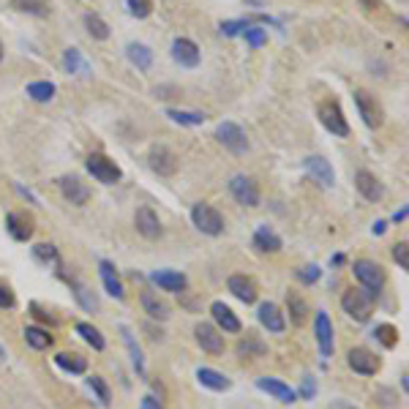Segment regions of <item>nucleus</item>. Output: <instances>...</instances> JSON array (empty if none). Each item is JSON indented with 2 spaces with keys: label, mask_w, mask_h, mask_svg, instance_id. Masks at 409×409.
I'll list each match as a JSON object with an SVG mask.
<instances>
[{
  "label": "nucleus",
  "mask_w": 409,
  "mask_h": 409,
  "mask_svg": "<svg viewBox=\"0 0 409 409\" xmlns=\"http://www.w3.org/2000/svg\"><path fill=\"white\" fill-rule=\"evenodd\" d=\"M374 301H377V295H371V292L363 287L347 289V292L341 295V308H344L355 322H368L371 314H374Z\"/></svg>",
  "instance_id": "1"
},
{
  "label": "nucleus",
  "mask_w": 409,
  "mask_h": 409,
  "mask_svg": "<svg viewBox=\"0 0 409 409\" xmlns=\"http://www.w3.org/2000/svg\"><path fill=\"white\" fill-rule=\"evenodd\" d=\"M191 221L202 235H211V238H218L224 232V216L218 208H213L208 202H197L191 208Z\"/></svg>",
  "instance_id": "2"
},
{
  "label": "nucleus",
  "mask_w": 409,
  "mask_h": 409,
  "mask_svg": "<svg viewBox=\"0 0 409 409\" xmlns=\"http://www.w3.org/2000/svg\"><path fill=\"white\" fill-rule=\"evenodd\" d=\"M352 273H355V278L360 281V287L368 289L371 295H379L382 287H385V271H382V265L371 262V259H358V262L352 265Z\"/></svg>",
  "instance_id": "3"
},
{
  "label": "nucleus",
  "mask_w": 409,
  "mask_h": 409,
  "mask_svg": "<svg viewBox=\"0 0 409 409\" xmlns=\"http://www.w3.org/2000/svg\"><path fill=\"white\" fill-rule=\"evenodd\" d=\"M85 167H88V172H91L96 181L104 183V186H112V183H118L123 178V169L109 156H104V153H91L88 161H85Z\"/></svg>",
  "instance_id": "4"
},
{
  "label": "nucleus",
  "mask_w": 409,
  "mask_h": 409,
  "mask_svg": "<svg viewBox=\"0 0 409 409\" xmlns=\"http://www.w3.org/2000/svg\"><path fill=\"white\" fill-rule=\"evenodd\" d=\"M216 139H218V145H224L235 156H243V153L248 151V136H246V131H243L238 123L232 121H224L216 126Z\"/></svg>",
  "instance_id": "5"
},
{
  "label": "nucleus",
  "mask_w": 409,
  "mask_h": 409,
  "mask_svg": "<svg viewBox=\"0 0 409 409\" xmlns=\"http://www.w3.org/2000/svg\"><path fill=\"white\" fill-rule=\"evenodd\" d=\"M317 115H319V123L330 131L333 136H347L349 134V123L347 118H344V109H341V104L338 101H322L317 109Z\"/></svg>",
  "instance_id": "6"
},
{
  "label": "nucleus",
  "mask_w": 409,
  "mask_h": 409,
  "mask_svg": "<svg viewBox=\"0 0 409 409\" xmlns=\"http://www.w3.org/2000/svg\"><path fill=\"white\" fill-rule=\"evenodd\" d=\"M148 164L158 178H172L181 167V158L175 156V151H169L167 145H153L148 153Z\"/></svg>",
  "instance_id": "7"
},
{
  "label": "nucleus",
  "mask_w": 409,
  "mask_h": 409,
  "mask_svg": "<svg viewBox=\"0 0 409 409\" xmlns=\"http://www.w3.org/2000/svg\"><path fill=\"white\" fill-rule=\"evenodd\" d=\"M347 365L355 374H360V377H374L379 368H382V360H379L371 349L352 347L347 352Z\"/></svg>",
  "instance_id": "8"
},
{
  "label": "nucleus",
  "mask_w": 409,
  "mask_h": 409,
  "mask_svg": "<svg viewBox=\"0 0 409 409\" xmlns=\"http://www.w3.org/2000/svg\"><path fill=\"white\" fill-rule=\"evenodd\" d=\"M355 106H358V112L368 128H379L385 123L382 104L377 101V96H371L368 91H355Z\"/></svg>",
  "instance_id": "9"
},
{
  "label": "nucleus",
  "mask_w": 409,
  "mask_h": 409,
  "mask_svg": "<svg viewBox=\"0 0 409 409\" xmlns=\"http://www.w3.org/2000/svg\"><path fill=\"white\" fill-rule=\"evenodd\" d=\"M229 194L243 208H259V199H262L259 197L257 183L251 181V178H246V175H235L229 181Z\"/></svg>",
  "instance_id": "10"
},
{
  "label": "nucleus",
  "mask_w": 409,
  "mask_h": 409,
  "mask_svg": "<svg viewBox=\"0 0 409 409\" xmlns=\"http://www.w3.org/2000/svg\"><path fill=\"white\" fill-rule=\"evenodd\" d=\"M134 227L136 232L145 238V241H158L161 238V218L156 216V211L153 208H148V205H142V208H136L134 213Z\"/></svg>",
  "instance_id": "11"
},
{
  "label": "nucleus",
  "mask_w": 409,
  "mask_h": 409,
  "mask_svg": "<svg viewBox=\"0 0 409 409\" xmlns=\"http://www.w3.org/2000/svg\"><path fill=\"white\" fill-rule=\"evenodd\" d=\"M58 188H61L63 199L71 202V205H76V208L88 205V199H91V188L79 181L76 175H63L61 181H58Z\"/></svg>",
  "instance_id": "12"
},
{
  "label": "nucleus",
  "mask_w": 409,
  "mask_h": 409,
  "mask_svg": "<svg viewBox=\"0 0 409 409\" xmlns=\"http://www.w3.org/2000/svg\"><path fill=\"white\" fill-rule=\"evenodd\" d=\"M194 338H197V344L208 355H221L224 352V335L218 333V328H213L208 322H197L194 325Z\"/></svg>",
  "instance_id": "13"
},
{
  "label": "nucleus",
  "mask_w": 409,
  "mask_h": 409,
  "mask_svg": "<svg viewBox=\"0 0 409 409\" xmlns=\"http://www.w3.org/2000/svg\"><path fill=\"white\" fill-rule=\"evenodd\" d=\"M303 167H306V172H308V175L322 186V188H333L335 186V172L325 156H308V158L303 161Z\"/></svg>",
  "instance_id": "14"
},
{
  "label": "nucleus",
  "mask_w": 409,
  "mask_h": 409,
  "mask_svg": "<svg viewBox=\"0 0 409 409\" xmlns=\"http://www.w3.org/2000/svg\"><path fill=\"white\" fill-rule=\"evenodd\" d=\"M172 61L183 69H197L202 61V52L191 39H175L172 41Z\"/></svg>",
  "instance_id": "15"
},
{
  "label": "nucleus",
  "mask_w": 409,
  "mask_h": 409,
  "mask_svg": "<svg viewBox=\"0 0 409 409\" xmlns=\"http://www.w3.org/2000/svg\"><path fill=\"white\" fill-rule=\"evenodd\" d=\"M314 333H317V344L322 358H330L335 349V338H333V322H330V317L325 311H317V317H314Z\"/></svg>",
  "instance_id": "16"
},
{
  "label": "nucleus",
  "mask_w": 409,
  "mask_h": 409,
  "mask_svg": "<svg viewBox=\"0 0 409 409\" xmlns=\"http://www.w3.org/2000/svg\"><path fill=\"white\" fill-rule=\"evenodd\" d=\"M6 229L9 235L19 243H28L33 238V216H28L25 211H11L6 216Z\"/></svg>",
  "instance_id": "17"
},
{
  "label": "nucleus",
  "mask_w": 409,
  "mask_h": 409,
  "mask_svg": "<svg viewBox=\"0 0 409 409\" xmlns=\"http://www.w3.org/2000/svg\"><path fill=\"white\" fill-rule=\"evenodd\" d=\"M99 276H101L104 289L115 301H126V287H123L121 273H118V268H115L109 259H101V262H99Z\"/></svg>",
  "instance_id": "18"
},
{
  "label": "nucleus",
  "mask_w": 409,
  "mask_h": 409,
  "mask_svg": "<svg viewBox=\"0 0 409 409\" xmlns=\"http://www.w3.org/2000/svg\"><path fill=\"white\" fill-rule=\"evenodd\" d=\"M355 188H358L360 197L368 199V202H379V199L385 197V186H382L377 175L368 172V169H360V172L355 175Z\"/></svg>",
  "instance_id": "19"
},
{
  "label": "nucleus",
  "mask_w": 409,
  "mask_h": 409,
  "mask_svg": "<svg viewBox=\"0 0 409 409\" xmlns=\"http://www.w3.org/2000/svg\"><path fill=\"white\" fill-rule=\"evenodd\" d=\"M211 314H213V322H216L224 333H241V328H243L241 319H238V314H235L224 301H213Z\"/></svg>",
  "instance_id": "20"
},
{
  "label": "nucleus",
  "mask_w": 409,
  "mask_h": 409,
  "mask_svg": "<svg viewBox=\"0 0 409 409\" xmlns=\"http://www.w3.org/2000/svg\"><path fill=\"white\" fill-rule=\"evenodd\" d=\"M257 317H259V325H262L268 333H284V328H287V317H284L281 308L276 303H271V301L259 306Z\"/></svg>",
  "instance_id": "21"
},
{
  "label": "nucleus",
  "mask_w": 409,
  "mask_h": 409,
  "mask_svg": "<svg viewBox=\"0 0 409 409\" xmlns=\"http://www.w3.org/2000/svg\"><path fill=\"white\" fill-rule=\"evenodd\" d=\"M257 388L262 390V393L273 395V398H278L281 404H292L295 398H298V393L289 388L287 382H281V379L276 377H259L257 379Z\"/></svg>",
  "instance_id": "22"
},
{
  "label": "nucleus",
  "mask_w": 409,
  "mask_h": 409,
  "mask_svg": "<svg viewBox=\"0 0 409 409\" xmlns=\"http://www.w3.org/2000/svg\"><path fill=\"white\" fill-rule=\"evenodd\" d=\"M227 287H229V292L241 301V303H246V306L257 303V295H259L257 284H254L248 276H229Z\"/></svg>",
  "instance_id": "23"
},
{
  "label": "nucleus",
  "mask_w": 409,
  "mask_h": 409,
  "mask_svg": "<svg viewBox=\"0 0 409 409\" xmlns=\"http://www.w3.org/2000/svg\"><path fill=\"white\" fill-rule=\"evenodd\" d=\"M151 281L164 292H183L188 287V278L181 271H156L151 273Z\"/></svg>",
  "instance_id": "24"
},
{
  "label": "nucleus",
  "mask_w": 409,
  "mask_h": 409,
  "mask_svg": "<svg viewBox=\"0 0 409 409\" xmlns=\"http://www.w3.org/2000/svg\"><path fill=\"white\" fill-rule=\"evenodd\" d=\"M142 308H145V314L151 319H156V322H167L169 319V306H167V301H161L156 292H151V289H145L142 292Z\"/></svg>",
  "instance_id": "25"
},
{
  "label": "nucleus",
  "mask_w": 409,
  "mask_h": 409,
  "mask_svg": "<svg viewBox=\"0 0 409 409\" xmlns=\"http://www.w3.org/2000/svg\"><path fill=\"white\" fill-rule=\"evenodd\" d=\"M254 248L262 251V254H278L284 248V243H281V238L271 227H257V232H254Z\"/></svg>",
  "instance_id": "26"
},
{
  "label": "nucleus",
  "mask_w": 409,
  "mask_h": 409,
  "mask_svg": "<svg viewBox=\"0 0 409 409\" xmlns=\"http://www.w3.org/2000/svg\"><path fill=\"white\" fill-rule=\"evenodd\" d=\"M197 382L202 388H208V390H229L232 388V379L224 377L221 371H216V368H197Z\"/></svg>",
  "instance_id": "27"
},
{
  "label": "nucleus",
  "mask_w": 409,
  "mask_h": 409,
  "mask_svg": "<svg viewBox=\"0 0 409 409\" xmlns=\"http://www.w3.org/2000/svg\"><path fill=\"white\" fill-rule=\"evenodd\" d=\"M287 311H289L292 325H298V328H303L306 322H308V314H311L308 303H306L298 292H287Z\"/></svg>",
  "instance_id": "28"
},
{
  "label": "nucleus",
  "mask_w": 409,
  "mask_h": 409,
  "mask_svg": "<svg viewBox=\"0 0 409 409\" xmlns=\"http://www.w3.org/2000/svg\"><path fill=\"white\" fill-rule=\"evenodd\" d=\"M55 365L69 371V374H85L88 371V358H82L79 352H58L55 355Z\"/></svg>",
  "instance_id": "29"
},
{
  "label": "nucleus",
  "mask_w": 409,
  "mask_h": 409,
  "mask_svg": "<svg viewBox=\"0 0 409 409\" xmlns=\"http://www.w3.org/2000/svg\"><path fill=\"white\" fill-rule=\"evenodd\" d=\"M126 55H128V61L134 63L139 71H148V69L153 66V49H151V46L131 41V44L126 46Z\"/></svg>",
  "instance_id": "30"
},
{
  "label": "nucleus",
  "mask_w": 409,
  "mask_h": 409,
  "mask_svg": "<svg viewBox=\"0 0 409 409\" xmlns=\"http://www.w3.org/2000/svg\"><path fill=\"white\" fill-rule=\"evenodd\" d=\"M76 335H82V341L91 344L96 352H104L106 349V338L101 335L99 328H93L91 322H76Z\"/></svg>",
  "instance_id": "31"
},
{
  "label": "nucleus",
  "mask_w": 409,
  "mask_h": 409,
  "mask_svg": "<svg viewBox=\"0 0 409 409\" xmlns=\"http://www.w3.org/2000/svg\"><path fill=\"white\" fill-rule=\"evenodd\" d=\"M63 66H66V71L69 74H91V66L85 63V58H82V52L79 49H74V46H69L66 52H63Z\"/></svg>",
  "instance_id": "32"
},
{
  "label": "nucleus",
  "mask_w": 409,
  "mask_h": 409,
  "mask_svg": "<svg viewBox=\"0 0 409 409\" xmlns=\"http://www.w3.org/2000/svg\"><path fill=\"white\" fill-rule=\"evenodd\" d=\"M25 341H28V347L36 349V352H44V349L52 347V335H49V330H44V328H36V325H31V328H25Z\"/></svg>",
  "instance_id": "33"
},
{
  "label": "nucleus",
  "mask_w": 409,
  "mask_h": 409,
  "mask_svg": "<svg viewBox=\"0 0 409 409\" xmlns=\"http://www.w3.org/2000/svg\"><path fill=\"white\" fill-rule=\"evenodd\" d=\"M11 9L19 14H31V16H49V3L46 0H9Z\"/></svg>",
  "instance_id": "34"
},
{
  "label": "nucleus",
  "mask_w": 409,
  "mask_h": 409,
  "mask_svg": "<svg viewBox=\"0 0 409 409\" xmlns=\"http://www.w3.org/2000/svg\"><path fill=\"white\" fill-rule=\"evenodd\" d=\"M167 118L181 126H202L208 121L205 112H197V109H167Z\"/></svg>",
  "instance_id": "35"
},
{
  "label": "nucleus",
  "mask_w": 409,
  "mask_h": 409,
  "mask_svg": "<svg viewBox=\"0 0 409 409\" xmlns=\"http://www.w3.org/2000/svg\"><path fill=\"white\" fill-rule=\"evenodd\" d=\"M69 284H71V289H74V298L76 303L82 306L85 311H99V298L93 295L91 289L85 287V284H79L76 278H69Z\"/></svg>",
  "instance_id": "36"
},
{
  "label": "nucleus",
  "mask_w": 409,
  "mask_h": 409,
  "mask_svg": "<svg viewBox=\"0 0 409 409\" xmlns=\"http://www.w3.org/2000/svg\"><path fill=\"white\" fill-rule=\"evenodd\" d=\"M121 333H123L126 347H128V355H131L134 371L139 374V377H145V358H142V349H139V344L134 341V335H131V330H128V328H121Z\"/></svg>",
  "instance_id": "37"
},
{
  "label": "nucleus",
  "mask_w": 409,
  "mask_h": 409,
  "mask_svg": "<svg viewBox=\"0 0 409 409\" xmlns=\"http://www.w3.org/2000/svg\"><path fill=\"white\" fill-rule=\"evenodd\" d=\"M33 257L36 262H41V265H52V268H61V254H58V248L52 246V243H39V246H33Z\"/></svg>",
  "instance_id": "38"
},
{
  "label": "nucleus",
  "mask_w": 409,
  "mask_h": 409,
  "mask_svg": "<svg viewBox=\"0 0 409 409\" xmlns=\"http://www.w3.org/2000/svg\"><path fill=\"white\" fill-rule=\"evenodd\" d=\"M25 93L31 96L33 101L44 104V101H52V99H55V85H52V82H46V79H39V82H31Z\"/></svg>",
  "instance_id": "39"
},
{
  "label": "nucleus",
  "mask_w": 409,
  "mask_h": 409,
  "mask_svg": "<svg viewBox=\"0 0 409 409\" xmlns=\"http://www.w3.org/2000/svg\"><path fill=\"white\" fill-rule=\"evenodd\" d=\"M265 352H268V347H265L254 333H248L241 344H238V355H241V358H262Z\"/></svg>",
  "instance_id": "40"
},
{
  "label": "nucleus",
  "mask_w": 409,
  "mask_h": 409,
  "mask_svg": "<svg viewBox=\"0 0 409 409\" xmlns=\"http://www.w3.org/2000/svg\"><path fill=\"white\" fill-rule=\"evenodd\" d=\"M374 338H377L385 349H393L395 344H398V328L390 325V322H382V325L374 328Z\"/></svg>",
  "instance_id": "41"
},
{
  "label": "nucleus",
  "mask_w": 409,
  "mask_h": 409,
  "mask_svg": "<svg viewBox=\"0 0 409 409\" xmlns=\"http://www.w3.org/2000/svg\"><path fill=\"white\" fill-rule=\"evenodd\" d=\"M85 28H88V33H91L96 41H106L109 39V25L99 14H93V11L85 14Z\"/></svg>",
  "instance_id": "42"
},
{
  "label": "nucleus",
  "mask_w": 409,
  "mask_h": 409,
  "mask_svg": "<svg viewBox=\"0 0 409 409\" xmlns=\"http://www.w3.org/2000/svg\"><path fill=\"white\" fill-rule=\"evenodd\" d=\"M243 39H246V44L257 49V46L268 44V31H265L262 25H248V28L243 31Z\"/></svg>",
  "instance_id": "43"
},
{
  "label": "nucleus",
  "mask_w": 409,
  "mask_h": 409,
  "mask_svg": "<svg viewBox=\"0 0 409 409\" xmlns=\"http://www.w3.org/2000/svg\"><path fill=\"white\" fill-rule=\"evenodd\" d=\"M88 388L99 395V404H101V407H109V398H112V395H109V388H106L104 379H101V377H88Z\"/></svg>",
  "instance_id": "44"
},
{
  "label": "nucleus",
  "mask_w": 409,
  "mask_h": 409,
  "mask_svg": "<svg viewBox=\"0 0 409 409\" xmlns=\"http://www.w3.org/2000/svg\"><path fill=\"white\" fill-rule=\"evenodd\" d=\"M126 6L136 19H148L153 14V0H126Z\"/></svg>",
  "instance_id": "45"
},
{
  "label": "nucleus",
  "mask_w": 409,
  "mask_h": 409,
  "mask_svg": "<svg viewBox=\"0 0 409 409\" xmlns=\"http://www.w3.org/2000/svg\"><path fill=\"white\" fill-rule=\"evenodd\" d=\"M246 28H248V19H229V22H221V25H218L221 36H227V39H232V36H241Z\"/></svg>",
  "instance_id": "46"
},
{
  "label": "nucleus",
  "mask_w": 409,
  "mask_h": 409,
  "mask_svg": "<svg viewBox=\"0 0 409 409\" xmlns=\"http://www.w3.org/2000/svg\"><path fill=\"white\" fill-rule=\"evenodd\" d=\"M295 276H298L301 284H317L322 278V271H319V265H306V268H298Z\"/></svg>",
  "instance_id": "47"
},
{
  "label": "nucleus",
  "mask_w": 409,
  "mask_h": 409,
  "mask_svg": "<svg viewBox=\"0 0 409 409\" xmlns=\"http://www.w3.org/2000/svg\"><path fill=\"white\" fill-rule=\"evenodd\" d=\"M393 259L401 271H409V243L407 241H401L393 246Z\"/></svg>",
  "instance_id": "48"
},
{
  "label": "nucleus",
  "mask_w": 409,
  "mask_h": 409,
  "mask_svg": "<svg viewBox=\"0 0 409 409\" xmlns=\"http://www.w3.org/2000/svg\"><path fill=\"white\" fill-rule=\"evenodd\" d=\"M14 303H16V298H14V292H11V287L0 281V308H14Z\"/></svg>",
  "instance_id": "49"
},
{
  "label": "nucleus",
  "mask_w": 409,
  "mask_h": 409,
  "mask_svg": "<svg viewBox=\"0 0 409 409\" xmlns=\"http://www.w3.org/2000/svg\"><path fill=\"white\" fill-rule=\"evenodd\" d=\"M31 311H33V317L39 319V322H49V325H58V319L52 317L49 311H46L44 306H39V303H31Z\"/></svg>",
  "instance_id": "50"
},
{
  "label": "nucleus",
  "mask_w": 409,
  "mask_h": 409,
  "mask_svg": "<svg viewBox=\"0 0 409 409\" xmlns=\"http://www.w3.org/2000/svg\"><path fill=\"white\" fill-rule=\"evenodd\" d=\"M301 395H303V398H314V395H317V382H314V377H306L303 379Z\"/></svg>",
  "instance_id": "51"
},
{
  "label": "nucleus",
  "mask_w": 409,
  "mask_h": 409,
  "mask_svg": "<svg viewBox=\"0 0 409 409\" xmlns=\"http://www.w3.org/2000/svg\"><path fill=\"white\" fill-rule=\"evenodd\" d=\"M139 409H164V404H161V398H156V395H145V398L139 401Z\"/></svg>",
  "instance_id": "52"
},
{
  "label": "nucleus",
  "mask_w": 409,
  "mask_h": 409,
  "mask_svg": "<svg viewBox=\"0 0 409 409\" xmlns=\"http://www.w3.org/2000/svg\"><path fill=\"white\" fill-rule=\"evenodd\" d=\"M360 3H363V9H365V11H377L379 6H382L379 0H360Z\"/></svg>",
  "instance_id": "53"
},
{
  "label": "nucleus",
  "mask_w": 409,
  "mask_h": 409,
  "mask_svg": "<svg viewBox=\"0 0 409 409\" xmlns=\"http://www.w3.org/2000/svg\"><path fill=\"white\" fill-rule=\"evenodd\" d=\"M385 229H388V221H377V224L371 227V232H374V235H385Z\"/></svg>",
  "instance_id": "54"
},
{
  "label": "nucleus",
  "mask_w": 409,
  "mask_h": 409,
  "mask_svg": "<svg viewBox=\"0 0 409 409\" xmlns=\"http://www.w3.org/2000/svg\"><path fill=\"white\" fill-rule=\"evenodd\" d=\"M393 221H395V224H398V221H407V208H401V211L395 213V216H393Z\"/></svg>",
  "instance_id": "55"
},
{
  "label": "nucleus",
  "mask_w": 409,
  "mask_h": 409,
  "mask_svg": "<svg viewBox=\"0 0 409 409\" xmlns=\"http://www.w3.org/2000/svg\"><path fill=\"white\" fill-rule=\"evenodd\" d=\"M335 409H358V407H349V404H344V401H338V404H335Z\"/></svg>",
  "instance_id": "56"
},
{
  "label": "nucleus",
  "mask_w": 409,
  "mask_h": 409,
  "mask_svg": "<svg viewBox=\"0 0 409 409\" xmlns=\"http://www.w3.org/2000/svg\"><path fill=\"white\" fill-rule=\"evenodd\" d=\"M0 61H3V44H0Z\"/></svg>",
  "instance_id": "57"
}]
</instances>
